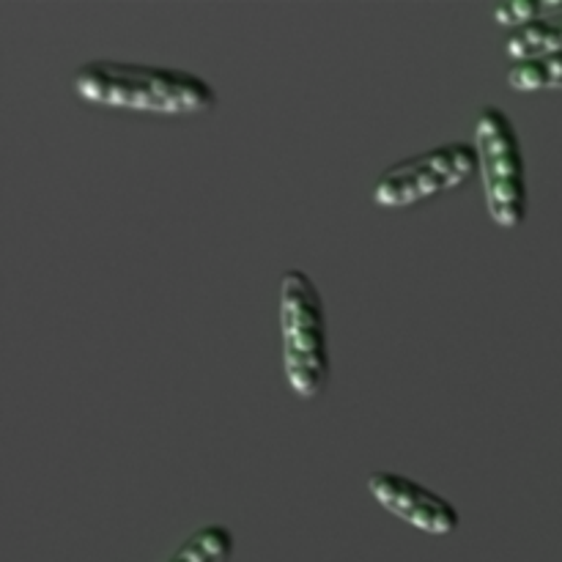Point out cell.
<instances>
[{"label":"cell","instance_id":"obj_3","mask_svg":"<svg viewBox=\"0 0 562 562\" xmlns=\"http://www.w3.org/2000/svg\"><path fill=\"white\" fill-rule=\"evenodd\" d=\"M475 148L488 214L499 228H516L525 223L530 206L527 168L514 119L497 104H483L477 113Z\"/></svg>","mask_w":562,"mask_h":562},{"label":"cell","instance_id":"obj_6","mask_svg":"<svg viewBox=\"0 0 562 562\" xmlns=\"http://www.w3.org/2000/svg\"><path fill=\"white\" fill-rule=\"evenodd\" d=\"M505 53L510 55V60L532 58V55L547 53H562V14L514 27V31L505 36Z\"/></svg>","mask_w":562,"mask_h":562},{"label":"cell","instance_id":"obj_9","mask_svg":"<svg viewBox=\"0 0 562 562\" xmlns=\"http://www.w3.org/2000/svg\"><path fill=\"white\" fill-rule=\"evenodd\" d=\"M554 14H562V0H516V3H505L494 9V20L499 25H508L510 31Z\"/></svg>","mask_w":562,"mask_h":562},{"label":"cell","instance_id":"obj_8","mask_svg":"<svg viewBox=\"0 0 562 562\" xmlns=\"http://www.w3.org/2000/svg\"><path fill=\"white\" fill-rule=\"evenodd\" d=\"M234 554V532L225 525H206L187 538L168 562H228Z\"/></svg>","mask_w":562,"mask_h":562},{"label":"cell","instance_id":"obj_1","mask_svg":"<svg viewBox=\"0 0 562 562\" xmlns=\"http://www.w3.org/2000/svg\"><path fill=\"white\" fill-rule=\"evenodd\" d=\"M75 91L102 108L159 115L206 113L217 104L212 82L195 71L115 58L82 64L75 71Z\"/></svg>","mask_w":562,"mask_h":562},{"label":"cell","instance_id":"obj_2","mask_svg":"<svg viewBox=\"0 0 562 562\" xmlns=\"http://www.w3.org/2000/svg\"><path fill=\"white\" fill-rule=\"evenodd\" d=\"M280 338L283 368L300 398H316L329 382V338L318 285L305 269L280 278Z\"/></svg>","mask_w":562,"mask_h":562},{"label":"cell","instance_id":"obj_4","mask_svg":"<svg viewBox=\"0 0 562 562\" xmlns=\"http://www.w3.org/2000/svg\"><path fill=\"white\" fill-rule=\"evenodd\" d=\"M472 176H477L475 143H442V146L390 165L373 187V201L379 206L393 209L412 206V203L467 184Z\"/></svg>","mask_w":562,"mask_h":562},{"label":"cell","instance_id":"obj_7","mask_svg":"<svg viewBox=\"0 0 562 562\" xmlns=\"http://www.w3.org/2000/svg\"><path fill=\"white\" fill-rule=\"evenodd\" d=\"M508 82L516 91H562V53L510 60Z\"/></svg>","mask_w":562,"mask_h":562},{"label":"cell","instance_id":"obj_5","mask_svg":"<svg viewBox=\"0 0 562 562\" xmlns=\"http://www.w3.org/2000/svg\"><path fill=\"white\" fill-rule=\"evenodd\" d=\"M368 492L384 510L428 536H450L461 525L459 510L448 497L398 472H373L368 477Z\"/></svg>","mask_w":562,"mask_h":562}]
</instances>
